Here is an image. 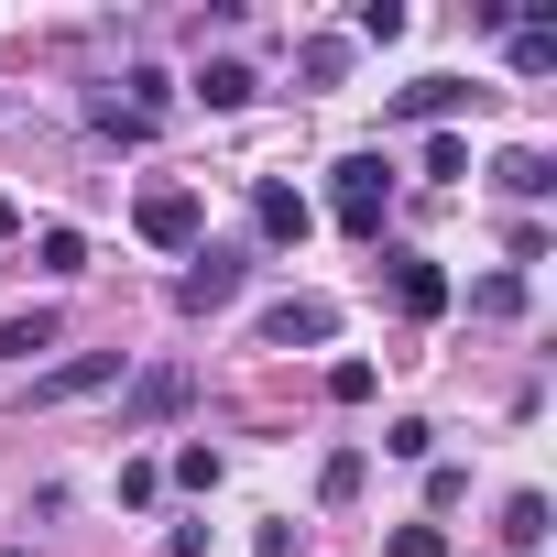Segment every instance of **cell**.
<instances>
[{"mask_svg": "<svg viewBox=\"0 0 557 557\" xmlns=\"http://www.w3.org/2000/svg\"><path fill=\"white\" fill-rule=\"evenodd\" d=\"M383 208H394V153H339L329 164V219L350 240H383Z\"/></svg>", "mask_w": 557, "mask_h": 557, "instance_id": "1", "label": "cell"}, {"mask_svg": "<svg viewBox=\"0 0 557 557\" xmlns=\"http://www.w3.org/2000/svg\"><path fill=\"white\" fill-rule=\"evenodd\" d=\"M240 285H251V251L240 240H197L186 273H175V318H219V307H240Z\"/></svg>", "mask_w": 557, "mask_h": 557, "instance_id": "2", "label": "cell"}, {"mask_svg": "<svg viewBox=\"0 0 557 557\" xmlns=\"http://www.w3.org/2000/svg\"><path fill=\"white\" fill-rule=\"evenodd\" d=\"M186 405H197V372H186V361H153V372L121 383V437H153V426H175Z\"/></svg>", "mask_w": 557, "mask_h": 557, "instance_id": "3", "label": "cell"}, {"mask_svg": "<svg viewBox=\"0 0 557 557\" xmlns=\"http://www.w3.org/2000/svg\"><path fill=\"white\" fill-rule=\"evenodd\" d=\"M132 230H143L153 251H197V240H208V197H197V186H143Z\"/></svg>", "mask_w": 557, "mask_h": 557, "instance_id": "4", "label": "cell"}, {"mask_svg": "<svg viewBox=\"0 0 557 557\" xmlns=\"http://www.w3.org/2000/svg\"><path fill=\"white\" fill-rule=\"evenodd\" d=\"M383 262H394L383 285H394V307H405L416 329H426V318H448V296H459V285H448V262H426V251H383Z\"/></svg>", "mask_w": 557, "mask_h": 557, "instance_id": "5", "label": "cell"}, {"mask_svg": "<svg viewBox=\"0 0 557 557\" xmlns=\"http://www.w3.org/2000/svg\"><path fill=\"white\" fill-rule=\"evenodd\" d=\"M339 339V307L329 296H285V307H262V350H329Z\"/></svg>", "mask_w": 557, "mask_h": 557, "instance_id": "6", "label": "cell"}, {"mask_svg": "<svg viewBox=\"0 0 557 557\" xmlns=\"http://www.w3.org/2000/svg\"><path fill=\"white\" fill-rule=\"evenodd\" d=\"M110 383H121V350H77V361L34 372V394H23V405H88V394H110Z\"/></svg>", "mask_w": 557, "mask_h": 557, "instance_id": "7", "label": "cell"}, {"mask_svg": "<svg viewBox=\"0 0 557 557\" xmlns=\"http://www.w3.org/2000/svg\"><path fill=\"white\" fill-rule=\"evenodd\" d=\"M186 99H197V110H251V99H262V66H251V55H197Z\"/></svg>", "mask_w": 557, "mask_h": 557, "instance_id": "8", "label": "cell"}, {"mask_svg": "<svg viewBox=\"0 0 557 557\" xmlns=\"http://www.w3.org/2000/svg\"><path fill=\"white\" fill-rule=\"evenodd\" d=\"M470 99H481L470 77H416V88H394V99H383V121H426V132H448Z\"/></svg>", "mask_w": 557, "mask_h": 557, "instance_id": "9", "label": "cell"}, {"mask_svg": "<svg viewBox=\"0 0 557 557\" xmlns=\"http://www.w3.org/2000/svg\"><path fill=\"white\" fill-rule=\"evenodd\" d=\"M492 197H513V208L557 197V153H546V143H503V153H492Z\"/></svg>", "mask_w": 557, "mask_h": 557, "instance_id": "10", "label": "cell"}, {"mask_svg": "<svg viewBox=\"0 0 557 557\" xmlns=\"http://www.w3.org/2000/svg\"><path fill=\"white\" fill-rule=\"evenodd\" d=\"M251 230H262L273 251H296V240L318 230V208H307V197H296L285 175H262V186H251Z\"/></svg>", "mask_w": 557, "mask_h": 557, "instance_id": "11", "label": "cell"}, {"mask_svg": "<svg viewBox=\"0 0 557 557\" xmlns=\"http://www.w3.org/2000/svg\"><path fill=\"white\" fill-rule=\"evenodd\" d=\"M110 88H121V110H132V121H143V132H164V121H175V77H164V66H153V55H132V66H121V77H110Z\"/></svg>", "mask_w": 557, "mask_h": 557, "instance_id": "12", "label": "cell"}, {"mask_svg": "<svg viewBox=\"0 0 557 557\" xmlns=\"http://www.w3.org/2000/svg\"><path fill=\"white\" fill-rule=\"evenodd\" d=\"M492 535H503L513 557H535V546H546V492H503V524H492Z\"/></svg>", "mask_w": 557, "mask_h": 557, "instance_id": "13", "label": "cell"}, {"mask_svg": "<svg viewBox=\"0 0 557 557\" xmlns=\"http://www.w3.org/2000/svg\"><path fill=\"white\" fill-rule=\"evenodd\" d=\"M524 307H535L524 273H481V285H470V318H492V329H503V318H524Z\"/></svg>", "mask_w": 557, "mask_h": 557, "instance_id": "14", "label": "cell"}, {"mask_svg": "<svg viewBox=\"0 0 557 557\" xmlns=\"http://www.w3.org/2000/svg\"><path fill=\"white\" fill-rule=\"evenodd\" d=\"M55 307H23V318H0V361H34V350H55Z\"/></svg>", "mask_w": 557, "mask_h": 557, "instance_id": "15", "label": "cell"}, {"mask_svg": "<svg viewBox=\"0 0 557 557\" xmlns=\"http://www.w3.org/2000/svg\"><path fill=\"white\" fill-rule=\"evenodd\" d=\"M503 66H513V77H546V66H557V23H513V34H503Z\"/></svg>", "mask_w": 557, "mask_h": 557, "instance_id": "16", "label": "cell"}, {"mask_svg": "<svg viewBox=\"0 0 557 557\" xmlns=\"http://www.w3.org/2000/svg\"><path fill=\"white\" fill-rule=\"evenodd\" d=\"M361 481H372V459H361V448H329V459H318V503H329V513H339V503H361Z\"/></svg>", "mask_w": 557, "mask_h": 557, "instance_id": "17", "label": "cell"}, {"mask_svg": "<svg viewBox=\"0 0 557 557\" xmlns=\"http://www.w3.org/2000/svg\"><path fill=\"white\" fill-rule=\"evenodd\" d=\"M219 470H230V459H219L208 437H186V448L164 459V481H175V492H219Z\"/></svg>", "mask_w": 557, "mask_h": 557, "instance_id": "18", "label": "cell"}, {"mask_svg": "<svg viewBox=\"0 0 557 557\" xmlns=\"http://www.w3.org/2000/svg\"><path fill=\"white\" fill-rule=\"evenodd\" d=\"M296 77H307V88H339V77H350V34H318V45L296 55Z\"/></svg>", "mask_w": 557, "mask_h": 557, "instance_id": "19", "label": "cell"}, {"mask_svg": "<svg viewBox=\"0 0 557 557\" xmlns=\"http://www.w3.org/2000/svg\"><path fill=\"white\" fill-rule=\"evenodd\" d=\"M416 12H405V0H361V12H350V45H394Z\"/></svg>", "mask_w": 557, "mask_h": 557, "instance_id": "20", "label": "cell"}, {"mask_svg": "<svg viewBox=\"0 0 557 557\" xmlns=\"http://www.w3.org/2000/svg\"><path fill=\"white\" fill-rule=\"evenodd\" d=\"M34 262L55 273V285H77V273H88V240H77V230H45V240H34Z\"/></svg>", "mask_w": 557, "mask_h": 557, "instance_id": "21", "label": "cell"}, {"mask_svg": "<svg viewBox=\"0 0 557 557\" xmlns=\"http://www.w3.org/2000/svg\"><path fill=\"white\" fill-rule=\"evenodd\" d=\"M88 132H99V143H153V132H143V121H132L110 88H88Z\"/></svg>", "mask_w": 557, "mask_h": 557, "instance_id": "22", "label": "cell"}, {"mask_svg": "<svg viewBox=\"0 0 557 557\" xmlns=\"http://www.w3.org/2000/svg\"><path fill=\"white\" fill-rule=\"evenodd\" d=\"M372 394H383L372 361H329V405H372Z\"/></svg>", "mask_w": 557, "mask_h": 557, "instance_id": "23", "label": "cell"}, {"mask_svg": "<svg viewBox=\"0 0 557 557\" xmlns=\"http://www.w3.org/2000/svg\"><path fill=\"white\" fill-rule=\"evenodd\" d=\"M383 459H437V426H426V416H394V426H383Z\"/></svg>", "mask_w": 557, "mask_h": 557, "instance_id": "24", "label": "cell"}, {"mask_svg": "<svg viewBox=\"0 0 557 557\" xmlns=\"http://www.w3.org/2000/svg\"><path fill=\"white\" fill-rule=\"evenodd\" d=\"M426 175L459 186V175H470V143H459V132H426Z\"/></svg>", "mask_w": 557, "mask_h": 557, "instance_id": "25", "label": "cell"}, {"mask_svg": "<svg viewBox=\"0 0 557 557\" xmlns=\"http://www.w3.org/2000/svg\"><path fill=\"white\" fill-rule=\"evenodd\" d=\"M383 557H448V524H394Z\"/></svg>", "mask_w": 557, "mask_h": 557, "instance_id": "26", "label": "cell"}, {"mask_svg": "<svg viewBox=\"0 0 557 557\" xmlns=\"http://www.w3.org/2000/svg\"><path fill=\"white\" fill-rule=\"evenodd\" d=\"M153 492H164V470H153V459H121V503H132V513H143V503H153Z\"/></svg>", "mask_w": 557, "mask_h": 557, "instance_id": "27", "label": "cell"}, {"mask_svg": "<svg viewBox=\"0 0 557 557\" xmlns=\"http://www.w3.org/2000/svg\"><path fill=\"white\" fill-rule=\"evenodd\" d=\"M459 492H470V470H459V459H426V503H437V513H448V503H459Z\"/></svg>", "mask_w": 557, "mask_h": 557, "instance_id": "28", "label": "cell"}, {"mask_svg": "<svg viewBox=\"0 0 557 557\" xmlns=\"http://www.w3.org/2000/svg\"><path fill=\"white\" fill-rule=\"evenodd\" d=\"M251 557H296V524L273 513V524H251Z\"/></svg>", "mask_w": 557, "mask_h": 557, "instance_id": "29", "label": "cell"}, {"mask_svg": "<svg viewBox=\"0 0 557 557\" xmlns=\"http://www.w3.org/2000/svg\"><path fill=\"white\" fill-rule=\"evenodd\" d=\"M12 230H23V208H12V197H0V240H12Z\"/></svg>", "mask_w": 557, "mask_h": 557, "instance_id": "30", "label": "cell"}, {"mask_svg": "<svg viewBox=\"0 0 557 557\" xmlns=\"http://www.w3.org/2000/svg\"><path fill=\"white\" fill-rule=\"evenodd\" d=\"M0 557H34V546H0Z\"/></svg>", "mask_w": 557, "mask_h": 557, "instance_id": "31", "label": "cell"}]
</instances>
